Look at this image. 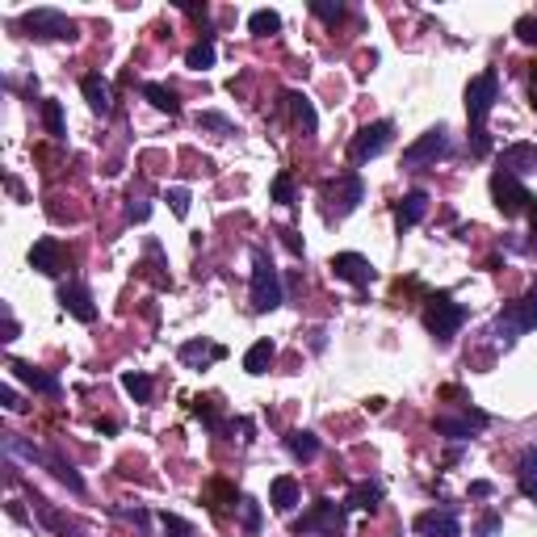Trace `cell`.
<instances>
[{"mask_svg":"<svg viewBox=\"0 0 537 537\" xmlns=\"http://www.w3.org/2000/svg\"><path fill=\"white\" fill-rule=\"evenodd\" d=\"M282 302H285L282 273H277V265L268 261V253L253 248V311L265 315V311H277Z\"/></svg>","mask_w":537,"mask_h":537,"instance_id":"obj_1","label":"cell"},{"mask_svg":"<svg viewBox=\"0 0 537 537\" xmlns=\"http://www.w3.org/2000/svg\"><path fill=\"white\" fill-rule=\"evenodd\" d=\"M491 202H495V210H500L504 219H521V214H529V210L537 206L533 193L525 190L512 173H504V168L491 173Z\"/></svg>","mask_w":537,"mask_h":537,"instance_id":"obj_2","label":"cell"},{"mask_svg":"<svg viewBox=\"0 0 537 537\" xmlns=\"http://www.w3.org/2000/svg\"><path fill=\"white\" fill-rule=\"evenodd\" d=\"M462 323H466V307L454 294H432L424 302V328L437 340H454V332H458Z\"/></svg>","mask_w":537,"mask_h":537,"instance_id":"obj_3","label":"cell"},{"mask_svg":"<svg viewBox=\"0 0 537 537\" xmlns=\"http://www.w3.org/2000/svg\"><path fill=\"white\" fill-rule=\"evenodd\" d=\"M21 30L43 38V43H72L76 38V21L67 13H59V9H30V13H21Z\"/></svg>","mask_w":537,"mask_h":537,"instance_id":"obj_4","label":"cell"},{"mask_svg":"<svg viewBox=\"0 0 537 537\" xmlns=\"http://www.w3.org/2000/svg\"><path fill=\"white\" fill-rule=\"evenodd\" d=\"M533 328H537V285L525 294V299L508 302L504 311L495 315V336H500V340H517V336L533 332Z\"/></svg>","mask_w":537,"mask_h":537,"instance_id":"obj_5","label":"cell"},{"mask_svg":"<svg viewBox=\"0 0 537 537\" xmlns=\"http://www.w3.org/2000/svg\"><path fill=\"white\" fill-rule=\"evenodd\" d=\"M391 139H395V122H386V118L365 122V127L353 135V143H348V160H353V164H370L374 156H382V152L391 147Z\"/></svg>","mask_w":537,"mask_h":537,"instance_id":"obj_6","label":"cell"},{"mask_svg":"<svg viewBox=\"0 0 537 537\" xmlns=\"http://www.w3.org/2000/svg\"><path fill=\"white\" fill-rule=\"evenodd\" d=\"M294 533H323V537H340L345 533V504H336V500H315L311 512H302L299 521H294Z\"/></svg>","mask_w":537,"mask_h":537,"instance_id":"obj_7","label":"cell"},{"mask_svg":"<svg viewBox=\"0 0 537 537\" xmlns=\"http://www.w3.org/2000/svg\"><path fill=\"white\" fill-rule=\"evenodd\" d=\"M500 97V76L495 72H479V76L466 84V118L471 127H487V113Z\"/></svg>","mask_w":537,"mask_h":537,"instance_id":"obj_8","label":"cell"},{"mask_svg":"<svg viewBox=\"0 0 537 537\" xmlns=\"http://www.w3.org/2000/svg\"><path fill=\"white\" fill-rule=\"evenodd\" d=\"M454 152V143H449V130L445 127H432V130H424L420 139L411 143L408 152H403V164L408 168H424V164H437V160H445Z\"/></svg>","mask_w":537,"mask_h":537,"instance_id":"obj_9","label":"cell"},{"mask_svg":"<svg viewBox=\"0 0 537 537\" xmlns=\"http://www.w3.org/2000/svg\"><path fill=\"white\" fill-rule=\"evenodd\" d=\"M487 411H479V408H466L462 416H437L432 420V428H437V437H449V441H471L479 428H487Z\"/></svg>","mask_w":537,"mask_h":537,"instance_id":"obj_10","label":"cell"},{"mask_svg":"<svg viewBox=\"0 0 537 537\" xmlns=\"http://www.w3.org/2000/svg\"><path fill=\"white\" fill-rule=\"evenodd\" d=\"M362 176L357 173H345L336 176L332 185H328V214H336V219H345V214H353L357 206H362Z\"/></svg>","mask_w":537,"mask_h":537,"instance_id":"obj_11","label":"cell"},{"mask_svg":"<svg viewBox=\"0 0 537 537\" xmlns=\"http://www.w3.org/2000/svg\"><path fill=\"white\" fill-rule=\"evenodd\" d=\"M59 307H64L72 319H80V323H93L97 319V302H93V294H89V285L84 282H64L59 285Z\"/></svg>","mask_w":537,"mask_h":537,"instance_id":"obj_12","label":"cell"},{"mask_svg":"<svg viewBox=\"0 0 537 537\" xmlns=\"http://www.w3.org/2000/svg\"><path fill=\"white\" fill-rule=\"evenodd\" d=\"M416 537H462V521L449 512V508H428L411 521Z\"/></svg>","mask_w":537,"mask_h":537,"instance_id":"obj_13","label":"cell"},{"mask_svg":"<svg viewBox=\"0 0 537 537\" xmlns=\"http://www.w3.org/2000/svg\"><path fill=\"white\" fill-rule=\"evenodd\" d=\"M328 268H332V277H340V282H348V285L374 282V265H370L362 253H336L332 261H328Z\"/></svg>","mask_w":537,"mask_h":537,"instance_id":"obj_14","label":"cell"},{"mask_svg":"<svg viewBox=\"0 0 537 537\" xmlns=\"http://www.w3.org/2000/svg\"><path fill=\"white\" fill-rule=\"evenodd\" d=\"M30 268H38L43 277H59V273H64V244H59L55 236L34 239V248H30Z\"/></svg>","mask_w":537,"mask_h":537,"instance_id":"obj_15","label":"cell"},{"mask_svg":"<svg viewBox=\"0 0 537 537\" xmlns=\"http://www.w3.org/2000/svg\"><path fill=\"white\" fill-rule=\"evenodd\" d=\"M9 370H13V378H21L30 391H38V395H59V391H64V382L55 378V374H47V370H38V365H30V362H9Z\"/></svg>","mask_w":537,"mask_h":537,"instance_id":"obj_16","label":"cell"},{"mask_svg":"<svg viewBox=\"0 0 537 537\" xmlns=\"http://www.w3.org/2000/svg\"><path fill=\"white\" fill-rule=\"evenodd\" d=\"M80 93H84V101H89V110L101 113V118L113 110V89H110V80L101 76V72H89V76L80 80Z\"/></svg>","mask_w":537,"mask_h":537,"instance_id":"obj_17","label":"cell"},{"mask_svg":"<svg viewBox=\"0 0 537 537\" xmlns=\"http://www.w3.org/2000/svg\"><path fill=\"white\" fill-rule=\"evenodd\" d=\"M500 168L521 181V173H537V143H512L500 152Z\"/></svg>","mask_w":537,"mask_h":537,"instance_id":"obj_18","label":"cell"},{"mask_svg":"<svg viewBox=\"0 0 537 537\" xmlns=\"http://www.w3.org/2000/svg\"><path fill=\"white\" fill-rule=\"evenodd\" d=\"M428 214V193L424 190H411V193H403V202L395 206V227H399V236L403 231H411L416 222Z\"/></svg>","mask_w":537,"mask_h":537,"instance_id":"obj_19","label":"cell"},{"mask_svg":"<svg viewBox=\"0 0 537 537\" xmlns=\"http://www.w3.org/2000/svg\"><path fill=\"white\" fill-rule=\"evenodd\" d=\"M299 483L290 479V474H277L273 483H268V504H273V512H282V517H290L294 512V504H299Z\"/></svg>","mask_w":537,"mask_h":537,"instance_id":"obj_20","label":"cell"},{"mask_svg":"<svg viewBox=\"0 0 537 537\" xmlns=\"http://www.w3.org/2000/svg\"><path fill=\"white\" fill-rule=\"evenodd\" d=\"M285 105H290V113H294V122L302 127V135H315L319 113H315V105H311V97L299 93V89H290V93H285Z\"/></svg>","mask_w":537,"mask_h":537,"instance_id":"obj_21","label":"cell"},{"mask_svg":"<svg viewBox=\"0 0 537 537\" xmlns=\"http://www.w3.org/2000/svg\"><path fill=\"white\" fill-rule=\"evenodd\" d=\"M222 357H227V348L210 345V340H185V345H181V362L198 365V370H202L206 362H222Z\"/></svg>","mask_w":537,"mask_h":537,"instance_id":"obj_22","label":"cell"},{"mask_svg":"<svg viewBox=\"0 0 537 537\" xmlns=\"http://www.w3.org/2000/svg\"><path fill=\"white\" fill-rule=\"evenodd\" d=\"M285 449H290L299 462H315L319 458V437L315 432H307V428H294V432L285 437Z\"/></svg>","mask_w":537,"mask_h":537,"instance_id":"obj_23","label":"cell"},{"mask_svg":"<svg viewBox=\"0 0 537 537\" xmlns=\"http://www.w3.org/2000/svg\"><path fill=\"white\" fill-rule=\"evenodd\" d=\"M139 93L147 97V101H152L160 113H181V101H176V93H173V89H164V84H156V80H143Z\"/></svg>","mask_w":537,"mask_h":537,"instance_id":"obj_24","label":"cell"},{"mask_svg":"<svg viewBox=\"0 0 537 537\" xmlns=\"http://www.w3.org/2000/svg\"><path fill=\"white\" fill-rule=\"evenodd\" d=\"M517 487L525 500H537V449H525L521 466H517Z\"/></svg>","mask_w":537,"mask_h":537,"instance_id":"obj_25","label":"cell"},{"mask_svg":"<svg viewBox=\"0 0 537 537\" xmlns=\"http://www.w3.org/2000/svg\"><path fill=\"white\" fill-rule=\"evenodd\" d=\"M273 357H277V345H273V340H256V345L244 353V370H248V374H265L268 365H273Z\"/></svg>","mask_w":537,"mask_h":537,"instance_id":"obj_26","label":"cell"},{"mask_svg":"<svg viewBox=\"0 0 537 537\" xmlns=\"http://www.w3.org/2000/svg\"><path fill=\"white\" fill-rule=\"evenodd\" d=\"M378 500H382V487H378V483H357V487L348 491L345 508H357V512H374V508H378Z\"/></svg>","mask_w":537,"mask_h":537,"instance_id":"obj_27","label":"cell"},{"mask_svg":"<svg viewBox=\"0 0 537 537\" xmlns=\"http://www.w3.org/2000/svg\"><path fill=\"white\" fill-rule=\"evenodd\" d=\"M47 466H51V474H55V479H59V483H64V487H72L80 495V491H84V479H80L76 474V466H72V462H64L59 458V454H55V449H51L47 454Z\"/></svg>","mask_w":537,"mask_h":537,"instance_id":"obj_28","label":"cell"},{"mask_svg":"<svg viewBox=\"0 0 537 537\" xmlns=\"http://www.w3.org/2000/svg\"><path fill=\"white\" fill-rule=\"evenodd\" d=\"M185 64L193 67V72H206V67H214V38L206 34L198 47H190V55H185Z\"/></svg>","mask_w":537,"mask_h":537,"instance_id":"obj_29","label":"cell"},{"mask_svg":"<svg viewBox=\"0 0 537 537\" xmlns=\"http://www.w3.org/2000/svg\"><path fill=\"white\" fill-rule=\"evenodd\" d=\"M122 386H127V395L135 399V403H147V399H152V378L139 374V370H127V374H122Z\"/></svg>","mask_w":537,"mask_h":537,"instance_id":"obj_30","label":"cell"},{"mask_svg":"<svg viewBox=\"0 0 537 537\" xmlns=\"http://www.w3.org/2000/svg\"><path fill=\"white\" fill-rule=\"evenodd\" d=\"M248 30L261 34V38H265V34H277L282 30V17L273 13V9H256V13L248 17Z\"/></svg>","mask_w":537,"mask_h":537,"instance_id":"obj_31","label":"cell"},{"mask_svg":"<svg viewBox=\"0 0 537 537\" xmlns=\"http://www.w3.org/2000/svg\"><path fill=\"white\" fill-rule=\"evenodd\" d=\"M43 122H47V135L64 139L67 127H64V105L59 101H43Z\"/></svg>","mask_w":537,"mask_h":537,"instance_id":"obj_32","label":"cell"},{"mask_svg":"<svg viewBox=\"0 0 537 537\" xmlns=\"http://www.w3.org/2000/svg\"><path fill=\"white\" fill-rule=\"evenodd\" d=\"M4 454H17V458H26V462H43V466H47V454H43L38 445H26L21 437H4Z\"/></svg>","mask_w":537,"mask_h":537,"instance_id":"obj_33","label":"cell"},{"mask_svg":"<svg viewBox=\"0 0 537 537\" xmlns=\"http://www.w3.org/2000/svg\"><path fill=\"white\" fill-rule=\"evenodd\" d=\"M239 521H244L248 533H261V504H256L253 495H244V500H239Z\"/></svg>","mask_w":537,"mask_h":537,"instance_id":"obj_34","label":"cell"},{"mask_svg":"<svg viewBox=\"0 0 537 537\" xmlns=\"http://www.w3.org/2000/svg\"><path fill=\"white\" fill-rule=\"evenodd\" d=\"M273 202L294 206V176H290V173H277V176H273Z\"/></svg>","mask_w":537,"mask_h":537,"instance_id":"obj_35","label":"cell"},{"mask_svg":"<svg viewBox=\"0 0 537 537\" xmlns=\"http://www.w3.org/2000/svg\"><path fill=\"white\" fill-rule=\"evenodd\" d=\"M160 525H164V533L168 537H193V525L181 521L176 512H160Z\"/></svg>","mask_w":537,"mask_h":537,"instance_id":"obj_36","label":"cell"},{"mask_svg":"<svg viewBox=\"0 0 537 537\" xmlns=\"http://www.w3.org/2000/svg\"><path fill=\"white\" fill-rule=\"evenodd\" d=\"M311 13H315L319 21H336V17L345 13V4H340V0H311Z\"/></svg>","mask_w":537,"mask_h":537,"instance_id":"obj_37","label":"cell"},{"mask_svg":"<svg viewBox=\"0 0 537 537\" xmlns=\"http://www.w3.org/2000/svg\"><path fill=\"white\" fill-rule=\"evenodd\" d=\"M512 34L521 38V43H529V47H537V17L529 13V17H521L517 26H512Z\"/></svg>","mask_w":537,"mask_h":537,"instance_id":"obj_38","label":"cell"},{"mask_svg":"<svg viewBox=\"0 0 537 537\" xmlns=\"http://www.w3.org/2000/svg\"><path fill=\"white\" fill-rule=\"evenodd\" d=\"M491 152V135H487V127H471V156H487Z\"/></svg>","mask_w":537,"mask_h":537,"instance_id":"obj_39","label":"cell"},{"mask_svg":"<svg viewBox=\"0 0 537 537\" xmlns=\"http://www.w3.org/2000/svg\"><path fill=\"white\" fill-rule=\"evenodd\" d=\"M168 206H173V214H176V219H185V214H190V190H181V185H173V190H168Z\"/></svg>","mask_w":537,"mask_h":537,"instance_id":"obj_40","label":"cell"},{"mask_svg":"<svg viewBox=\"0 0 537 537\" xmlns=\"http://www.w3.org/2000/svg\"><path fill=\"white\" fill-rule=\"evenodd\" d=\"M198 122H202L206 130H219V135H231V130H236L231 127V118H222V113H214V110H206Z\"/></svg>","mask_w":537,"mask_h":537,"instance_id":"obj_41","label":"cell"},{"mask_svg":"<svg viewBox=\"0 0 537 537\" xmlns=\"http://www.w3.org/2000/svg\"><path fill=\"white\" fill-rule=\"evenodd\" d=\"M147 214H152V206L143 202V198H130V202H127V219L130 222H143Z\"/></svg>","mask_w":537,"mask_h":537,"instance_id":"obj_42","label":"cell"},{"mask_svg":"<svg viewBox=\"0 0 537 537\" xmlns=\"http://www.w3.org/2000/svg\"><path fill=\"white\" fill-rule=\"evenodd\" d=\"M500 533V512H483V521H479V537H495Z\"/></svg>","mask_w":537,"mask_h":537,"instance_id":"obj_43","label":"cell"},{"mask_svg":"<svg viewBox=\"0 0 537 537\" xmlns=\"http://www.w3.org/2000/svg\"><path fill=\"white\" fill-rule=\"evenodd\" d=\"M0 408H9V411H21V408H26V403H21V399H17V391H13V386H0Z\"/></svg>","mask_w":537,"mask_h":537,"instance_id":"obj_44","label":"cell"},{"mask_svg":"<svg viewBox=\"0 0 537 537\" xmlns=\"http://www.w3.org/2000/svg\"><path fill=\"white\" fill-rule=\"evenodd\" d=\"M0 340H4V345H9V340H17V319H13V311H9V307H4V336H0Z\"/></svg>","mask_w":537,"mask_h":537,"instance_id":"obj_45","label":"cell"},{"mask_svg":"<svg viewBox=\"0 0 537 537\" xmlns=\"http://www.w3.org/2000/svg\"><path fill=\"white\" fill-rule=\"evenodd\" d=\"M282 244H285V248H290L294 256H302V239L294 236V231H282Z\"/></svg>","mask_w":537,"mask_h":537,"instance_id":"obj_46","label":"cell"},{"mask_svg":"<svg viewBox=\"0 0 537 537\" xmlns=\"http://www.w3.org/2000/svg\"><path fill=\"white\" fill-rule=\"evenodd\" d=\"M491 491H495L491 483H471V495H479V500H483V495H491Z\"/></svg>","mask_w":537,"mask_h":537,"instance_id":"obj_47","label":"cell"},{"mask_svg":"<svg viewBox=\"0 0 537 537\" xmlns=\"http://www.w3.org/2000/svg\"><path fill=\"white\" fill-rule=\"evenodd\" d=\"M533 110H537V89H533Z\"/></svg>","mask_w":537,"mask_h":537,"instance_id":"obj_48","label":"cell"}]
</instances>
